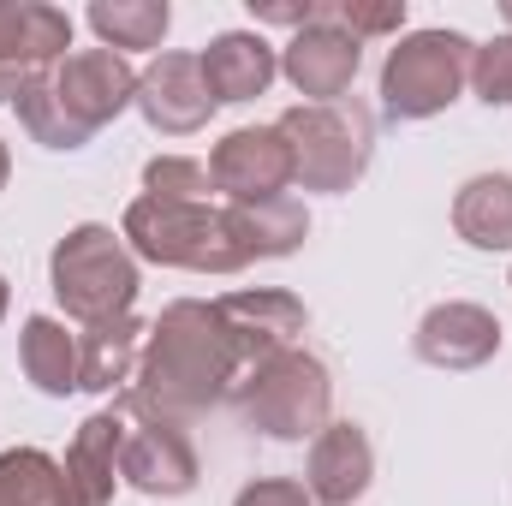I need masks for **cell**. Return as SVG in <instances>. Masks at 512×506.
<instances>
[{"mask_svg": "<svg viewBox=\"0 0 512 506\" xmlns=\"http://www.w3.org/2000/svg\"><path fill=\"white\" fill-rule=\"evenodd\" d=\"M245 387V358L221 322L215 304L179 298L149 322L143 358H137V393L173 417H197Z\"/></svg>", "mask_w": 512, "mask_h": 506, "instance_id": "6da1fadb", "label": "cell"}, {"mask_svg": "<svg viewBox=\"0 0 512 506\" xmlns=\"http://www.w3.org/2000/svg\"><path fill=\"white\" fill-rule=\"evenodd\" d=\"M280 137L292 149V185L304 191H352L364 173H370V155H376V120L364 102H298L286 108Z\"/></svg>", "mask_w": 512, "mask_h": 506, "instance_id": "7a4b0ae2", "label": "cell"}, {"mask_svg": "<svg viewBox=\"0 0 512 506\" xmlns=\"http://www.w3.org/2000/svg\"><path fill=\"white\" fill-rule=\"evenodd\" d=\"M48 286L60 298V310L84 328L96 322H114L131 316V298H137V256L126 239H114V227L102 221H84L72 227L54 256H48Z\"/></svg>", "mask_w": 512, "mask_h": 506, "instance_id": "3957f363", "label": "cell"}, {"mask_svg": "<svg viewBox=\"0 0 512 506\" xmlns=\"http://www.w3.org/2000/svg\"><path fill=\"white\" fill-rule=\"evenodd\" d=\"M120 239L131 256L161 262V268H185V274H239L251 256L239 245L227 209L203 203V209H173V203H149L137 197L120 221Z\"/></svg>", "mask_w": 512, "mask_h": 506, "instance_id": "277c9868", "label": "cell"}, {"mask_svg": "<svg viewBox=\"0 0 512 506\" xmlns=\"http://www.w3.org/2000/svg\"><path fill=\"white\" fill-rule=\"evenodd\" d=\"M471 54L477 42L459 30H411L399 48H387L382 66V108L387 120H435L459 102L471 84Z\"/></svg>", "mask_w": 512, "mask_h": 506, "instance_id": "5b68a950", "label": "cell"}, {"mask_svg": "<svg viewBox=\"0 0 512 506\" xmlns=\"http://www.w3.org/2000/svg\"><path fill=\"white\" fill-rule=\"evenodd\" d=\"M239 411L245 423L274 435V441H304V435H322L328 429V411H334V381H328V364L310 358V352H280L256 370L239 393Z\"/></svg>", "mask_w": 512, "mask_h": 506, "instance_id": "8992f818", "label": "cell"}, {"mask_svg": "<svg viewBox=\"0 0 512 506\" xmlns=\"http://www.w3.org/2000/svg\"><path fill=\"white\" fill-rule=\"evenodd\" d=\"M120 417H126V435H120V477H126L137 495H155V501H179L197 489V447L185 435V423L161 405H149L137 387H126L120 399Z\"/></svg>", "mask_w": 512, "mask_h": 506, "instance_id": "52a82bcc", "label": "cell"}, {"mask_svg": "<svg viewBox=\"0 0 512 506\" xmlns=\"http://www.w3.org/2000/svg\"><path fill=\"white\" fill-rule=\"evenodd\" d=\"M48 78H54V96L72 114V126L90 131V137L108 120H120L126 108H137V72L114 48H78L60 66H48Z\"/></svg>", "mask_w": 512, "mask_h": 506, "instance_id": "ba28073f", "label": "cell"}, {"mask_svg": "<svg viewBox=\"0 0 512 506\" xmlns=\"http://www.w3.org/2000/svg\"><path fill=\"white\" fill-rule=\"evenodd\" d=\"M358 66H364V42L334 24V0H328V12H322L316 24H304V30L280 48V78H286L304 102H316V108H322V102H346Z\"/></svg>", "mask_w": 512, "mask_h": 506, "instance_id": "9c48e42d", "label": "cell"}, {"mask_svg": "<svg viewBox=\"0 0 512 506\" xmlns=\"http://www.w3.org/2000/svg\"><path fill=\"white\" fill-rule=\"evenodd\" d=\"M209 179L215 191H227L233 203H262V197H286L292 185V149L280 126H239L227 131L209 155Z\"/></svg>", "mask_w": 512, "mask_h": 506, "instance_id": "30bf717a", "label": "cell"}, {"mask_svg": "<svg viewBox=\"0 0 512 506\" xmlns=\"http://www.w3.org/2000/svg\"><path fill=\"white\" fill-rule=\"evenodd\" d=\"M137 114L161 131V137H191V131H203L209 114H215L203 60H197V54H155V60L137 72Z\"/></svg>", "mask_w": 512, "mask_h": 506, "instance_id": "8fae6325", "label": "cell"}, {"mask_svg": "<svg viewBox=\"0 0 512 506\" xmlns=\"http://www.w3.org/2000/svg\"><path fill=\"white\" fill-rule=\"evenodd\" d=\"M215 310H221V322H227V334H233V346H239V358H245V381L268 364V358H280V352H292V340L304 334V304L292 298V292H274V286H251V292H227V298H215Z\"/></svg>", "mask_w": 512, "mask_h": 506, "instance_id": "7c38bea8", "label": "cell"}, {"mask_svg": "<svg viewBox=\"0 0 512 506\" xmlns=\"http://www.w3.org/2000/svg\"><path fill=\"white\" fill-rule=\"evenodd\" d=\"M495 352H501V322L483 304L453 298V304H435L417 322V358L435 364V370H483Z\"/></svg>", "mask_w": 512, "mask_h": 506, "instance_id": "4fadbf2b", "label": "cell"}, {"mask_svg": "<svg viewBox=\"0 0 512 506\" xmlns=\"http://www.w3.org/2000/svg\"><path fill=\"white\" fill-rule=\"evenodd\" d=\"M120 435L126 417L120 405L96 411L78 423L66 459H60V483H66V506H114V483H120Z\"/></svg>", "mask_w": 512, "mask_h": 506, "instance_id": "5bb4252c", "label": "cell"}, {"mask_svg": "<svg viewBox=\"0 0 512 506\" xmlns=\"http://www.w3.org/2000/svg\"><path fill=\"white\" fill-rule=\"evenodd\" d=\"M376 477V453H370V435L358 423H328L310 447V471H304V489L310 501L322 506H352Z\"/></svg>", "mask_w": 512, "mask_h": 506, "instance_id": "9a60e30c", "label": "cell"}, {"mask_svg": "<svg viewBox=\"0 0 512 506\" xmlns=\"http://www.w3.org/2000/svg\"><path fill=\"white\" fill-rule=\"evenodd\" d=\"M72 48V18L48 0H0V66L48 72Z\"/></svg>", "mask_w": 512, "mask_h": 506, "instance_id": "2e32d148", "label": "cell"}, {"mask_svg": "<svg viewBox=\"0 0 512 506\" xmlns=\"http://www.w3.org/2000/svg\"><path fill=\"white\" fill-rule=\"evenodd\" d=\"M197 60H203V78H209L215 108H221V102H256V96L280 78V54H274L256 30H221Z\"/></svg>", "mask_w": 512, "mask_h": 506, "instance_id": "e0dca14e", "label": "cell"}, {"mask_svg": "<svg viewBox=\"0 0 512 506\" xmlns=\"http://www.w3.org/2000/svg\"><path fill=\"white\" fill-rule=\"evenodd\" d=\"M149 328L137 316H114L78 334V387L84 393H126V381L137 376Z\"/></svg>", "mask_w": 512, "mask_h": 506, "instance_id": "ac0fdd59", "label": "cell"}, {"mask_svg": "<svg viewBox=\"0 0 512 506\" xmlns=\"http://www.w3.org/2000/svg\"><path fill=\"white\" fill-rule=\"evenodd\" d=\"M453 233L477 251H512V173H477L459 185Z\"/></svg>", "mask_w": 512, "mask_h": 506, "instance_id": "d6986e66", "label": "cell"}, {"mask_svg": "<svg viewBox=\"0 0 512 506\" xmlns=\"http://www.w3.org/2000/svg\"><path fill=\"white\" fill-rule=\"evenodd\" d=\"M18 364H24L30 387L48 399L78 393V334H66V322H54V316H30L18 334Z\"/></svg>", "mask_w": 512, "mask_h": 506, "instance_id": "ffe728a7", "label": "cell"}, {"mask_svg": "<svg viewBox=\"0 0 512 506\" xmlns=\"http://www.w3.org/2000/svg\"><path fill=\"white\" fill-rule=\"evenodd\" d=\"M227 221H233V233H239V245H245L251 262H262V256H292L304 239H310V215H304V203H298V197L233 203V209H227Z\"/></svg>", "mask_w": 512, "mask_h": 506, "instance_id": "44dd1931", "label": "cell"}, {"mask_svg": "<svg viewBox=\"0 0 512 506\" xmlns=\"http://www.w3.org/2000/svg\"><path fill=\"white\" fill-rule=\"evenodd\" d=\"M167 24H173L167 0H96L90 6V30L114 54H126V48H161Z\"/></svg>", "mask_w": 512, "mask_h": 506, "instance_id": "7402d4cb", "label": "cell"}, {"mask_svg": "<svg viewBox=\"0 0 512 506\" xmlns=\"http://www.w3.org/2000/svg\"><path fill=\"white\" fill-rule=\"evenodd\" d=\"M0 506H66L60 465L42 447H12L0 453Z\"/></svg>", "mask_w": 512, "mask_h": 506, "instance_id": "603a6c76", "label": "cell"}, {"mask_svg": "<svg viewBox=\"0 0 512 506\" xmlns=\"http://www.w3.org/2000/svg\"><path fill=\"white\" fill-rule=\"evenodd\" d=\"M12 108H18V126L30 131L42 149H84V143H90V131H78V126H72V114L60 108V96H54V78H48V72H30Z\"/></svg>", "mask_w": 512, "mask_h": 506, "instance_id": "cb8c5ba5", "label": "cell"}, {"mask_svg": "<svg viewBox=\"0 0 512 506\" xmlns=\"http://www.w3.org/2000/svg\"><path fill=\"white\" fill-rule=\"evenodd\" d=\"M143 197L149 203H173V209H203L215 197V179H209V161H191V155H155L143 167Z\"/></svg>", "mask_w": 512, "mask_h": 506, "instance_id": "d4e9b609", "label": "cell"}, {"mask_svg": "<svg viewBox=\"0 0 512 506\" xmlns=\"http://www.w3.org/2000/svg\"><path fill=\"white\" fill-rule=\"evenodd\" d=\"M471 90L489 108H507L512 102V36H495V42H483L471 54Z\"/></svg>", "mask_w": 512, "mask_h": 506, "instance_id": "484cf974", "label": "cell"}, {"mask_svg": "<svg viewBox=\"0 0 512 506\" xmlns=\"http://www.w3.org/2000/svg\"><path fill=\"white\" fill-rule=\"evenodd\" d=\"M334 24L358 42L370 36H399L405 30V0H334Z\"/></svg>", "mask_w": 512, "mask_h": 506, "instance_id": "4316f807", "label": "cell"}, {"mask_svg": "<svg viewBox=\"0 0 512 506\" xmlns=\"http://www.w3.org/2000/svg\"><path fill=\"white\" fill-rule=\"evenodd\" d=\"M256 24H280V30H304V24H316L322 12H328V0H251Z\"/></svg>", "mask_w": 512, "mask_h": 506, "instance_id": "83f0119b", "label": "cell"}, {"mask_svg": "<svg viewBox=\"0 0 512 506\" xmlns=\"http://www.w3.org/2000/svg\"><path fill=\"white\" fill-rule=\"evenodd\" d=\"M233 506H310V489L292 483V477H262V483H251V489H239Z\"/></svg>", "mask_w": 512, "mask_h": 506, "instance_id": "f1b7e54d", "label": "cell"}, {"mask_svg": "<svg viewBox=\"0 0 512 506\" xmlns=\"http://www.w3.org/2000/svg\"><path fill=\"white\" fill-rule=\"evenodd\" d=\"M24 78H30V72H18V66H0V102H18Z\"/></svg>", "mask_w": 512, "mask_h": 506, "instance_id": "f546056e", "label": "cell"}, {"mask_svg": "<svg viewBox=\"0 0 512 506\" xmlns=\"http://www.w3.org/2000/svg\"><path fill=\"white\" fill-rule=\"evenodd\" d=\"M6 179H12V155H6V143H0V191H6Z\"/></svg>", "mask_w": 512, "mask_h": 506, "instance_id": "4dcf8cb0", "label": "cell"}, {"mask_svg": "<svg viewBox=\"0 0 512 506\" xmlns=\"http://www.w3.org/2000/svg\"><path fill=\"white\" fill-rule=\"evenodd\" d=\"M0 316H6V274H0Z\"/></svg>", "mask_w": 512, "mask_h": 506, "instance_id": "1f68e13d", "label": "cell"}, {"mask_svg": "<svg viewBox=\"0 0 512 506\" xmlns=\"http://www.w3.org/2000/svg\"><path fill=\"white\" fill-rule=\"evenodd\" d=\"M501 12H507V24H512V0H507V6H501Z\"/></svg>", "mask_w": 512, "mask_h": 506, "instance_id": "d6a6232c", "label": "cell"}]
</instances>
